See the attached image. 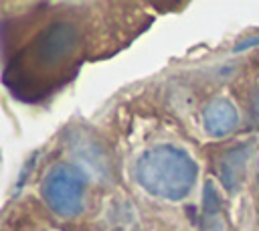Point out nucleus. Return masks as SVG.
<instances>
[{"label":"nucleus","instance_id":"f257e3e1","mask_svg":"<svg viewBox=\"0 0 259 231\" xmlns=\"http://www.w3.org/2000/svg\"><path fill=\"white\" fill-rule=\"evenodd\" d=\"M253 45H259V36H255V38H247V41H241V45H237V47H235V51H243V49L253 47Z\"/></svg>","mask_w":259,"mask_h":231}]
</instances>
